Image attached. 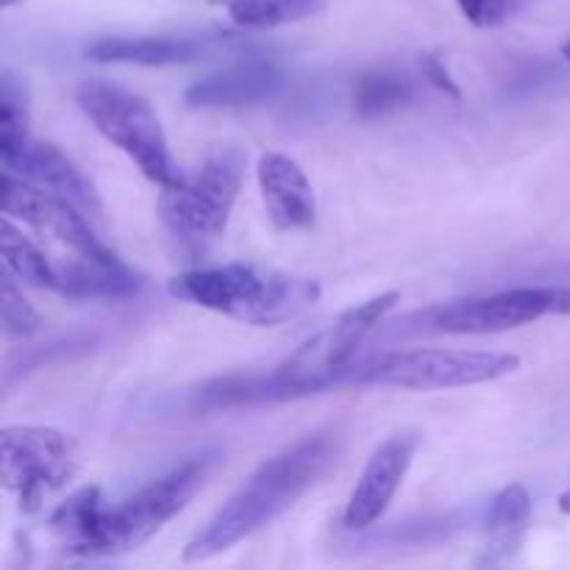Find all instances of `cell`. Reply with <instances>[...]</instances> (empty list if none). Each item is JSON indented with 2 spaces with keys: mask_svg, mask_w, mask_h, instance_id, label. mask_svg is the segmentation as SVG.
I'll use <instances>...</instances> for the list:
<instances>
[{
  "mask_svg": "<svg viewBox=\"0 0 570 570\" xmlns=\"http://www.w3.org/2000/svg\"><path fill=\"white\" fill-rule=\"evenodd\" d=\"M395 304H399V293H382L351 306L332 326L306 340L298 351H293L287 360L278 362L267 373H245V376L234 373V376L204 384L195 393V406L220 410V406L265 404V401L271 404V401L323 393L345 382L354 384L356 367H360L356 351Z\"/></svg>",
  "mask_w": 570,
  "mask_h": 570,
  "instance_id": "6da1fadb",
  "label": "cell"
},
{
  "mask_svg": "<svg viewBox=\"0 0 570 570\" xmlns=\"http://www.w3.org/2000/svg\"><path fill=\"white\" fill-rule=\"evenodd\" d=\"M340 434L321 429L262 462L248 482L217 510V515L184 549V560L200 562L243 543L293 510L337 462Z\"/></svg>",
  "mask_w": 570,
  "mask_h": 570,
  "instance_id": "7a4b0ae2",
  "label": "cell"
},
{
  "mask_svg": "<svg viewBox=\"0 0 570 570\" xmlns=\"http://www.w3.org/2000/svg\"><path fill=\"white\" fill-rule=\"evenodd\" d=\"M173 298L250 326H278L321 298L315 278L289 276L259 265H223L187 271L167 284Z\"/></svg>",
  "mask_w": 570,
  "mask_h": 570,
  "instance_id": "3957f363",
  "label": "cell"
},
{
  "mask_svg": "<svg viewBox=\"0 0 570 570\" xmlns=\"http://www.w3.org/2000/svg\"><path fill=\"white\" fill-rule=\"evenodd\" d=\"M76 100L95 128L120 148L145 178L161 189L178 187L184 181L181 167L176 165L167 145L165 128L156 117L154 106L142 95L106 81H83L76 89Z\"/></svg>",
  "mask_w": 570,
  "mask_h": 570,
  "instance_id": "277c9868",
  "label": "cell"
},
{
  "mask_svg": "<svg viewBox=\"0 0 570 570\" xmlns=\"http://www.w3.org/2000/svg\"><path fill=\"white\" fill-rule=\"evenodd\" d=\"M521 367L518 354L501 351L415 348L387 351L356 367L354 384H376L395 390H456L499 382Z\"/></svg>",
  "mask_w": 570,
  "mask_h": 570,
  "instance_id": "5b68a950",
  "label": "cell"
},
{
  "mask_svg": "<svg viewBox=\"0 0 570 570\" xmlns=\"http://www.w3.org/2000/svg\"><path fill=\"white\" fill-rule=\"evenodd\" d=\"M215 462V451L193 456L156 482L145 484L139 493L122 501L120 507H109L104 521L100 557L128 554V551L148 543L156 532L165 529V523H170L198 495Z\"/></svg>",
  "mask_w": 570,
  "mask_h": 570,
  "instance_id": "8992f818",
  "label": "cell"
},
{
  "mask_svg": "<svg viewBox=\"0 0 570 570\" xmlns=\"http://www.w3.org/2000/svg\"><path fill=\"white\" fill-rule=\"evenodd\" d=\"M549 315H570V287H512L482 298L454 301L412 315V332L429 334H495L527 326Z\"/></svg>",
  "mask_w": 570,
  "mask_h": 570,
  "instance_id": "52a82bcc",
  "label": "cell"
},
{
  "mask_svg": "<svg viewBox=\"0 0 570 570\" xmlns=\"http://www.w3.org/2000/svg\"><path fill=\"white\" fill-rule=\"evenodd\" d=\"M245 156L226 148L212 154L193 176L161 195L167 226L184 239H215L226 232L234 200L243 187Z\"/></svg>",
  "mask_w": 570,
  "mask_h": 570,
  "instance_id": "ba28073f",
  "label": "cell"
},
{
  "mask_svg": "<svg viewBox=\"0 0 570 570\" xmlns=\"http://www.w3.org/2000/svg\"><path fill=\"white\" fill-rule=\"evenodd\" d=\"M76 473L72 443L56 429L9 426L0 434V479L22 512L42 510Z\"/></svg>",
  "mask_w": 570,
  "mask_h": 570,
  "instance_id": "9c48e42d",
  "label": "cell"
},
{
  "mask_svg": "<svg viewBox=\"0 0 570 570\" xmlns=\"http://www.w3.org/2000/svg\"><path fill=\"white\" fill-rule=\"evenodd\" d=\"M0 200H3V215L20 217L28 226L48 232L67 248L76 250L78 256H89V259H117L115 250L106 243H100L98 234L92 232L87 220V212L78 209L72 200L61 198V195L50 193V189L39 187V184L28 181V178L14 176V173L3 170V189H0Z\"/></svg>",
  "mask_w": 570,
  "mask_h": 570,
  "instance_id": "30bf717a",
  "label": "cell"
},
{
  "mask_svg": "<svg viewBox=\"0 0 570 570\" xmlns=\"http://www.w3.org/2000/svg\"><path fill=\"white\" fill-rule=\"evenodd\" d=\"M417 449H421V434L406 429V432L387 438L373 451L367 465L362 468L360 479H356L348 507H345L343 521L351 532H362V529H371L382 521L399 488L404 484L406 473H410Z\"/></svg>",
  "mask_w": 570,
  "mask_h": 570,
  "instance_id": "8fae6325",
  "label": "cell"
},
{
  "mask_svg": "<svg viewBox=\"0 0 570 570\" xmlns=\"http://www.w3.org/2000/svg\"><path fill=\"white\" fill-rule=\"evenodd\" d=\"M0 156H3V170L72 200L87 215H100V200L95 187L56 145L39 142L31 134H26V137L3 139Z\"/></svg>",
  "mask_w": 570,
  "mask_h": 570,
  "instance_id": "7c38bea8",
  "label": "cell"
},
{
  "mask_svg": "<svg viewBox=\"0 0 570 570\" xmlns=\"http://www.w3.org/2000/svg\"><path fill=\"white\" fill-rule=\"evenodd\" d=\"M284 89V72L267 59H245L200 78L187 89L184 100L193 109H232L276 98Z\"/></svg>",
  "mask_w": 570,
  "mask_h": 570,
  "instance_id": "4fadbf2b",
  "label": "cell"
},
{
  "mask_svg": "<svg viewBox=\"0 0 570 570\" xmlns=\"http://www.w3.org/2000/svg\"><path fill=\"white\" fill-rule=\"evenodd\" d=\"M256 178H259L262 198H265L273 226L284 228V232H298V228H309L315 223V189H312L304 167L293 156L278 154V150L262 154L259 165H256Z\"/></svg>",
  "mask_w": 570,
  "mask_h": 570,
  "instance_id": "5bb4252c",
  "label": "cell"
},
{
  "mask_svg": "<svg viewBox=\"0 0 570 570\" xmlns=\"http://www.w3.org/2000/svg\"><path fill=\"white\" fill-rule=\"evenodd\" d=\"M209 50V39L204 37H106L87 48V59L100 65H139V67H167L187 65L200 59Z\"/></svg>",
  "mask_w": 570,
  "mask_h": 570,
  "instance_id": "9a60e30c",
  "label": "cell"
},
{
  "mask_svg": "<svg viewBox=\"0 0 570 570\" xmlns=\"http://www.w3.org/2000/svg\"><path fill=\"white\" fill-rule=\"evenodd\" d=\"M56 271H59V287H56V293L76 301H120L134 298L142 289V276H137L120 259L104 262L78 256V259L65 262V265H56Z\"/></svg>",
  "mask_w": 570,
  "mask_h": 570,
  "instance_id": "2e32d148",
  "label": "cell"
},
{
  "mask_svg": "<svg viewBox=\"0 0 570 570\" xmlns=\"http://www.w3.org/2000/svg\"><path fill=\"white\" fill-rule=\"evenodd\" d=\"M106 499L98 488H83L72 493L65 504L56 507L50 515V532L59 540L67 554L100 557V540H104Z\"/></svg>",
  "mask_w": 570,
  "mask_h": 570,
  "instance_id": "e0dca14e",
  "label": "cell"
},
{
  "mask_svg": "<svg viewBox=\"0 0 570 570\" xmlns=\"http://www.w3.org/2000/svg\"><path fill=\"white\" fill-rule=\"evenodd\" d=\"M209 3L226 11L228 20L237 26L256 28V31L293 26L326 11V0H209Z\"/></svg>",
  "mask_w": 570,
  "mask_h": 570,
  "instance_id": "ac0fdd59",
  "label": "cell"
},
{
  "mask_svg": "<svg viewBox=\"0 0 570 570\" xmlns=\"http://www.w3.org/2000/svg\"><path fill=\"white\" fill-rule=\"evenodd\" d=\"M529 515H532V495H529V490L523 484H510V488L501 490L488 512L490 546L488 557L482 562L495 566V554H501V551H507V554L515 551Z\"/></svg>",
  "mask_w": 570,
  "mask_h": 570,
  "instance_id": "d6986e66",
  "label": "cell"
},
{
  "mask_svg": "<svg viewBox=\"0 0 570 570\" xmlns=\"http://www.w3.org/2000/svg\"><path fill=\"white\" fill-rule=\"evenodd\" d=\"M0 254H3V267L22 284H31L37 289H56L59 287V271L48 256L37 248L22 232L11 226L9 215H6L3 226H0Z\"/></svg>",
  "mask_w": 570,
  "mask_h": 570,
  "instance_id": "ffe728a7",
  "label": "cell"
},
{
  "mask_svg": "<svg viewBox=\"0 0 570 570\" xmlns=\"http://www.w3.org/2000/svg\"><path fill=\"white\" fill-rule=\"evenodd\" d=\"M415 98V83L393 70H373L356 81L354 87V115L362 120L382 117L387 111L401 109Z\"/></svg>",
  "mask_w": 570,
  "mask_h": 570,
  "instance_id": "44dd1931",
  "label": "cell"
},
{
  "mask_svg": "<svg viewBox=\"0 0 570 570\" xmlns=\"http://www.w3.org/2000/svg\"><path fill=\"white\" fill-rule=\"evenodd\" d=\"M28 134V92L11 70L0 72V142Z\"/></svg>",
  "mask_w": 570,
  "mask_h": 570,
  "instance_id": "7402d4cb",
  "label": "cell"
},
{
  "mask_svg": "<svg viewBox=\"0 0 570 570\" xmlns=\"http://www.w3.org/2000/svg\"><path fill=\"white\" fill-rule=\"evenodd\" d=\"M0 317L9 337H28L39 328V315L22 289L17 287V278L9 271H3V284H0Z\"/></svg>",
  "mask_w": 570,
  "mask_h": 570,
  "instance_id": "603a6c76",
  "label": "cell"
},
{
  "mask_svg": "<svg viewBox=\"0 0 570 570\" xmlns=\"http://www.w3.org/2000/svg\"><path fill=\"white\" fill-rule=\"evenodd\" d=\"M532 0H456L465 20L476 28H501L515 20Z\"/></svg>",
  "mask_w": 570,
  "mask_h": 570,
  "instance_id": "cb8c5ba5",
  "label": "cell"
},
{
  "mask_svg": "<svg viewBox=\"0 0 570 570\" xmlns=\"http://www.w3.org/2000/svg\"><path fill=\"white\" fill-rule=\"evenodd\" d=\"M421 70H423V78H426V81H432L434 87L440 89V92H445L449 98H454V100L462 98V89L456 87L454 76H451L449 67L443 65V59H438L434 53H423L421 56Z\"/></svg>",
  "mask_w": 570,
  "mask_h": 570,
  "instance_id": "d4e9b609",
  "label": "cell"
},
{
  "mask_svg": "<svg viewBox=\"0 0 570 570\" xmlns=\"http://www.w3.org/2000/svg\"><path fill=\"white\" fill-rule=\"evenodd\" d=\"M560 510L566 512V515H570V484H568V490H566V493L560 495Z\"/></svg>",
  "mask_w": 570,
  "mask_h": 570,
  "instance_id": "484cf974",
  "label": "cell"
},
{
  "mask_svg": "<svg viewBox=\"0 0 570 570\" xmlns=\"http://www.w3.org/2000/svg\"><path fill=\"white\" fill-rule=\"evenodd\" d=\"M17 3H22V0H0V6H3V9H11V6H17Z\"/></svg>",
  "mask_w": 570,
  "mask_h": 570,
  "instance_id": "4316f807",
  "label": "cell"
},
{
  "mask_svg": "<svg viewBox=\"0 0 570 570\" xmlns=\"http://www.w3.org/2000/svg\"><path fill=\"white\" fill-rule=\"evenodd\" d=\"M562 56H566V59L570 61V39H568L566 45H562Z\"/></svg>",
  "mask_w": 570,
  "mask_h": 570,
  "instance_id": "83f0119b",
  "label": "cell"
}]
</instances>
